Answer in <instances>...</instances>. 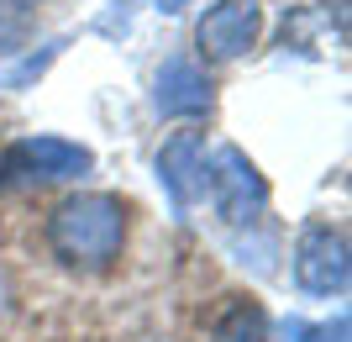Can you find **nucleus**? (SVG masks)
<instances>
[{"label":"nucleus","mask_w":352,"mask_h":342,"mask_svg":"<svg viewBox=\"0 0 352 342\" xmlns=\"http://www.w3.org/2000/svg\"><path fill=\"white\" fill-rule=\"evenodd\" d=\"M210 342H268V316L252 306V300H236L216 316Z\"/></svg>","instance_id":"8"},{"label":"nucleus","mask_w":352,"mask_h":342,"mask_svg":"<svg viewBox=\"0 0 352 342\" xmlns=\"http://www.w3.org/2000/svg\"><path fill=\"white\" fill-rule=\"evenodd\" d=\"M352 258H347V232L326 222H310L294 237V284L305 295H347Z\"/></svg>","instance_id":"3"},{"label":"nucleus","mask_w":352,"mask_h":342,"mask_svg":"<svg viewBox=\"0 0 352 342\" xmlns=\"http://www.w3.org/2000/svg\"><path fill=\"white\" fill-rule=\"evenodd\" d=\"M58 47H63V43H47V47H43V53H32V58H27V63H16L11 74H6V89H27V85H32V79H37V74H43V69H47V63L58 58Z\"/></svg>","instance_id":"11"},{"label":"nucleus","mask_w":352,"mask_h":342,"mask_svg":"<svg viewBox=\"0 0 352 342\" xmlns=\"http://www.w3.org/2000/svg\"><path fill=\"white\" fill-rule=\"evenodd\" d=\"M6 321H11V279L0 274V327H6Z\"/></svg>","instance_id":"12"},{"label":"nucleus","mask_w":352,"mask_h":342,"mask_svg":"<svg viewBox=\"0 0 352 342\" xmlns=\"http://www.w3.org/2000/svg\"><path fill=\"white\" fill-rule=\"evenodd\" d=\"M258 27H263V16H258L252 0H216V6H206V16H200L195 43L206 47V58L232 63L258 43Z\"/></svg>","instance_id":"6"},{"label":"nucleus","mask_w":352,"mask_h":342,"mask_svg":"<svg viewBox=\"0 0 352 342\" xmlns=\"http://www.w3.org/2000/svg\"><path fill=\"white\" fill-rule=\"evenodd\" d=\"M206 195H210V206H216V216L226 226H258L263 222V211H268V184H263V174L252 169V158L242 148H232V142H221L216 153H210V184H206Z\"/></svg>","instance_id":"2"},{"label":"nucleus","mask_w":352,"mask_h":342,"mask_svg":"<svg viewBox=\"0 0 352 342\" xmlns=\"http://www.w3.org/2000/svg\"><path fill=\"white\" fill-rule=\"evenodd\" d=\"M153 111L168 121H195L210 111V79L190 53L163 58V69L153 74Z\"/></svg>","instance_id":"7"},{"label":"nucleus","mask_w":352,"mask_h":342,"mask_svg":"<svg viewBox=\"0 0 352 342\" xmlns=\"http://www.w3.org/2000/svg\"><path fill=\"white\" fill-rule=\"evenodd\" d=\"M47 248L63 268H111L126 248V206L121 195L79 190L53 206L47 216Z\"/></svg>","instance_id":"1"},{"label":"nucleus","mask_w":352,"mask_h":342,"mask_svg":"<svg viewBox=\"0 0 352 342\" xmlns=\"http://www.w3.org/2000/svg\"><path fill=\"white\" fill-rule=\"evenodd\" d=\"M184 6H190V0H158V11H163V16H179Z\"/></svg>","instance_id":"13"},{"label":"nucleus","mask_w":352,"mask_h":342,"mask_svg":"<svg viewBox=\"0 0 352 342\" xmlns=\"http://www.w3.org/2000/svg\"><path fill=\"white\" fill-rule=\"evenodd\" d=\"M284 337L289 342H347V316H331V321H300V316H289L284 321Z\"/></svg>","instance_id":"9"},{"label":"nucleus","mask_w":352,"mask_h":342,"mask_svg":"<svg viewBox=\"0 0 352 342\" xmlns=\"http://www.w3.org/2000/svg\"><path fill=\"white\" fill-rule=\"evenodd\" d=\"M27 32H32V16L21 11V6H11V0H0V58L21 53Z\"/></svg>","instance_id":"10"},{"label":"nucleus","mask_w":352,"mask_h":342,"mask_svg":"<svg viewBox=\"0 0 352 342\" xmlns=\"http://www.w3.org/2000/svg\"><path fill=\"white\" fill-rule=\"evenodd\" d=\"M0 169L16 179H79L95 169V153L69 142V137H21L6 148Z\"/></svg>","instance_id":"5"},{"label":"nucleus","mask_w":352,"mask_h":342,"mask_svg":"<svg viewBox=\"0 0 352 342\" xmlns=\"http://www.w3.org/2000/svg\"><path fill=\"white\" fill-rule=\"evenodd\" d=\"M158 184L168 190L174 211H190L195 200H206L210 184V153H206V132H174L158 148Z\"/></svg>","instance_id":"4"}]
</instances>
